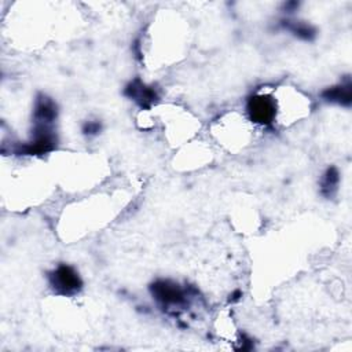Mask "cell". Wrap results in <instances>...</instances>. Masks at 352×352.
I'll return each instance as SVG.
<instances>
[{
    "label": "cell",
    "instance_id": "4",
    "mask_svg": "<svg viewBox=\"0 0 352 352\" xmlns=\"http://www.w3.org/2000/svg\"><path fill=\"white\" fill-rule=\"evenodd\" d=\"M125 96L132 99L142 109H148L158 99V94L154 87L144 84L140 78H135L124 89Z\"/></svg>",
    "mask_w": 352,
    "mask_h": 352
},
{
    "label": "cell",
    "instance_id": "2",
    "mask_svg": "<svg viewBox=\"0 0 352 352\" xmlns=\"http://www.w3.org/2000/svg\"><path fill=\"white\" fill-rule=\"evenodd\" d=\"M48 283L56 294L73 296L82 289V279L78 271L69 264H58L47 275Z\"/></svg>",
    "mask_w": 352,
    "mask_h": 352
},
{
    "label": "cell",
    "instance_id": "7",
    "mask_svg": "<svg viewBox=\"0 0 352 352\" xmlns=\"http://www.w3.org/2000/svg\"><path fill=\"white\" fill-rule=\"evenodd\" d=\"M280 26L290 32L294 37L304 40V41H312L316 37V29L304 21H292V19H282Z\"/></svg>",
    "mask_w": 352,
    "mask_h": 352
},
{
    "label": "cell",
    "instance_id": "3",
    "mask_svg": "<svg viewBox=\"0 0 352 352\" xmlns=\"http://www.w3.org/2000/svg\"><path fill=\"white\" fill-rule=\"evenodd\" d=\"M153 298L164 308L175 309L187 304V290L169 279H158L150 285Z\"/></svg>",
    "mask_w": 352,
    "mask_h": 352
},
{
    "label": "cell",
    "instance_id": "1",
    "mask_svg": "<svg viewBox=\"0 0 352 352\" xmlns=\"http://www.w3.org/2000/svg\"><path fill=\"white\" fill-rule=\"evenodd\" d=\"M246 113L253 124L271 126L278 116L276 100L268 94L256 92L246 100Z\"/></svg>",
    "mask_w": 352,
    "mask_h": 352
},
{
    "label": "cell",
    "instance_id": "8",
    "mask_svg": "<svg viewBox=\"0 0 352 352\" xmlns=\"http://www.w3.org/2000/svg\"><path fill=\"white\" fill-rule=\"evenodd\" d=\"M338 184H340L338 169L336 166H329L320 177V183H319L320 194L327 199L333 198L338 190Z\"/></svg>",
    "mask_w": 352,
    "mask_h": 352
},
{
    "label": "cell",
    "instance_id": "9",
    "mask_svg": "<svg viewBox=\"0 0 352 352\" xmlns=\"http://www.w3.org/2000/svg\"><path fill=\"white\" fill-rule=\"evenodd\" d=\"M100 129H102V125L99 121H87L82 125V133L88 135V136L98 135L100 132Z\"/></svg>",
    "mask_w": 352,
    "mask_h": 352
},
{
    "label": "cell",
    "instance_id": "6",
    "mask_svg": "<svg viewBox=\"0 0 352 352\" xmlns=\"http://www.w3.org/2000/svg\"><path fill=\"white\" fill-rule=\"evenodd\" d=\"M323 100L329 103H334L342 107H349L352 103V84L351 80L346 78L336 85H331L322 91Z\"/></svg>",
    "mask_w": 352,
    "mask_h": 352
},
{
    "label": "cell",
    "instance_id": "5",
    "mask_svg": "<svg viewBox=\"0 0 352 352\" xmlns=\"http://www.w3.org/2000/svg\"><path fill=\"white\" fill-rule=\"evenodd\" d=\"M58 118V106L54 99L44 94H38L33 104V124L54 125Z\"/></svg>",
    "mask_w": 352,
    "mask_h": 352
}]
</instances>
